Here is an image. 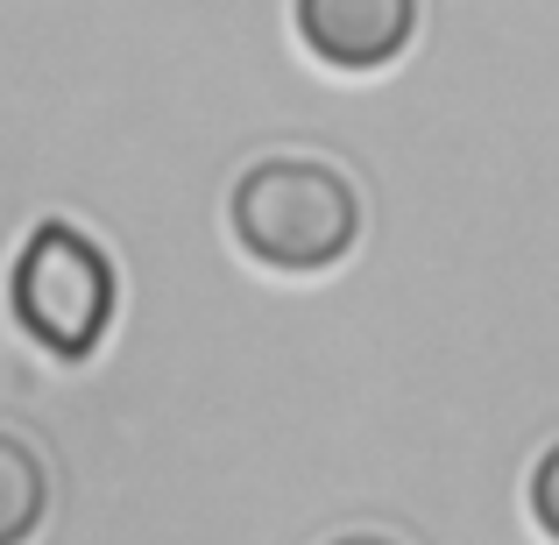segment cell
<instances>
[{"label": "cell", "mask_w": 559, "mask_h": 545, "mask_svg": "<svg viewBox=\"0 0 559 545\" xmlns=\"http://www.w3.org/2000/svg\"><path fill=\"white\" fill-rule=\"evenodd\" d=\"M227 227L262 270L319 276L361 241V191L319 156H262L227 191Z\"/></svg>", "instance_id": "cell-1"}, {"label": "cell", "mask_w": 559, "mask_h": 545, "mask_svg": "<svg viewBox=\"0 0 559 545\" xmlns=\"http://www.w3.org/2000/svg\"><path fill=\"white\" fill-rule=\"evenodd\" d=\"M8 298H14V319L36 347H50L57 362H85L114 327V262L93 234L64 227V220H43L36 234L22 241L14 256V276H8Z\"/></svg>", "instance_id": "cell-2"}, {"label": "cell", "mask_w": 559, "mask_h": 545, "mask_svg": "<svg viewBox=\"0 0 559 545\" xmlns=\"http://www.w3.org/2000/svg\"><path fill=\"white\" fill-rule=\"evenodd\" d=\"M298 36L333 71H382L418 36V0H298Z\"/></svg>", "instance_id": "cell-3"}, {"label": "cell", "mask_w": 559, "mask_h": 545, "mask_svg": "<svg viewBox=\"0 0 559 545\" xmlns=\"http://www.w3.org/2000/svg\"><path fill=\"white\" fill-rule=\"evenodd\" d=\"M43 510H50V467L22 433L0 425V545L28 538L43 524Z\"/></svg>", "instance_id": "cell-4"}, {"label": "cell", "mask_w": 559, "mask_h": 545, "mask_svg": "<svg viewBox=\"0 0 559 545\" xmlns=\"http://www.w3.org/2000/svg\"><path fill=\"white\" fill-rule=\"evenodd\" d=\"M532 518H538L546 538H559V439L538 453V467H532Z\"/></svg>", "instance_id": "cell-5"}]
</instances>
